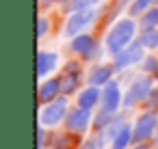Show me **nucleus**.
I'll use <instances>...</instances> for the list:
<instances>
[{
	"label": "nucleus",
	"instance_id": "412c9836",
	"mask_svg": "<svg viewBox=\"0 0 158 149\" xmlns=\"http://www.w3.org/2000/svg\"><path fill=\"white\" fill-rule=\"evenodd\" d=\"M115 115L117 112H110V110H104V108H98L95 110V115H93V132H102L113 119H115Z\"/></svg>",
	"mask_w": 158,
	"mask_h": 149
},
{
	"label": "nucleus",
	"instance_id": "0eeeda50",
	"mask_svg": "<svg viewBox=\"0 0 158 149\" xmlns=\"http://www.w3.org/2000/svg\"><path fill=\"white\" fill-rule=\"evenodd\" d=\"M93 115H95V110H91V108H82V106L69 108V112L63 121V127L82 136L93 127Z\"/></svg>",
	"mask_w": 158,
	"mask_h": 149
},
{
	"label": "nucleus",
	"instance_id": "f8f14e48",
	"mask_svg": "<svg viewBox=\"0 0 158 149\" xmlns=\"http://www.w3.org/2000/svg\"><path fill=\"white\" fill-rule=\"evenodd\" d=\"M117 69L113 63H98L89 69L87 74V84H95V87H104L106 82H110L115 78Z\"/></svg>",
	"mask_w": 158,
	"mask_h": 149
},
{
	"label": "nucleus",
	"instance_id": "2f4dec72",
	"mask_svg": "<svg viewBox=\"0 0 158 149\" xmlns=\"http://www.w3.org/2000/svg\"><path fill=\"white\" fill-rule=\"evenodd\" d=\"M100 149H104V147H100Z\"/></svg>",
	"mask_w": 158,
	"mask_h": 149
},
{
	"label": "nucleus",
	"instance_id": "1a4fd4ad",
	"mask_svg": "<svg viewBox=\"0 0 158 149\" xmlns=\"http://www.w3.org/2000/svg\"><path fill=\"white\" fill-rule=\"evenodd\" d=\"M100 108L110 110V112H119L123 108V91H121V82L119 80H110L102 87V104Z\"/></svg>",
	"mask_w": 158,
	"mask_h": 149
},
{
	"label": "nucleus",
	"instance_id": "5701e85b",
	"mask_svg": "<svg viewBox=\"0 0 158 149\" xmlns=\"http://www.w3.org/2000/svg\"><path fill=\"white\" fill-rule=\"evenodd\" d=\"M139 28H158V5H154L139 18Z\"/></svg>",
	"mask_w": 158,
	"mask_h": 149
},
{
	"label": "nucleus",
	"instance_id": "bb28decb",
	"mask_svg": "<svg viewBox=\"0 0 158 149\" xmlns=\"http://www.w3.org/2000/svg\"><path fill=\"white\" fill-rule=\"evenodd\" d=\"M102 147V140H100V136L93 132L91 136H87V138H82L80 140V145H78V149H100Z\"/></svg>",
	"mask_w": 158,
	"mask_h": 149
},
{
	"label": "nucleus",
	"instance_id": "aec40b11",
	"mask_svg": "<svg viewBox=\"0 0 158 149\" xmlns=\"http://www.w3.org/2000/svg\"><path fill=\"white\" fill-rule=\"evenodd\" d=\"M102 2V0H69V2H65L63 7V13L69 15V13H76V11H85V9H93Z\"/></svg>",
	"mask_w": 158,
	"mask_h": 149
},
{
	"label": "nucleus",
	"instance_id": "393cba45",
	"mask_svg": "<svg viewBox=\"0 0 158 149\" xmlns=\"http://www.w3.org/2000/svg\"><path fill=\"white\" fill-rule=\"evenodd\" d=\"M141 110H154V112H158V87H154L152 91H149V95L143 99V104L139 106Z\"/></svg>",
	"mask_w": 158,
	"mask_h": 149
},
{
	"label": "nucleus",
	"instance_id": "b1692460",
	"mask_svg": "<svg viewBox=\"0 0 158 149\" xmlns=\"http://www.w3.org/2000/svg\"><path fill=\"white\" fill-rule=\"evenodd\" d=\"M52 136H54V130L46 127V125H39L37 127V149H46L52 145Z\"/></svg>",
	"mask_w": 158,
	"mask_h": 149
},
{
	"label": "nucleus",
	"instance_id": "f3484780",
	"mask_svg": "<svg viewBox=\"0 0 158 149\" xmlns=\"http://www.w3.org/2000/svg\"><path fill=\"white\" fill-rule=\"evenodd\" d=\"M136 39L147 52H158V28H141Z\"/></svg>",
	"mask_w": 158,
	"mask_h": 149
},
{
	"label": "nucleus",
	"instance_id": "9b49d317",
	"mask_svg": "<svg viewBox=\"0 0 158 149\" xmlns=\"http://www.w3.org/2000/svg\"><path fill=\"white\" fill-rule=\"evenodd\" d=\"M59 65H61V58L56 52H52V50H39L37 52V78L39 80L52 76L59 69Z\"/></svg>",
	"mask_w": 158,
	"mask_h": 149
},
{
	"label": "nucleus",
	"instance_id": "f257e3e1",
	"mask_svg": "<svg viewBox=\"0 0 158 149\" xmlns=\"http://www.w3.org/2000/svg\"><path fill=\"white\" fill-rule=\"evenodd\" d=\"M139 22L136 18H119L104 35V48L108 56H115L117 52H121L126 46H130L136 37H139Z\"/></svg>",
	"mask_w": 158,
	"mask_h": 149
},
{
	"label": "nucleus",
	"instance_id": "cd10ccee",
	"mask_svg": "<svg viewBox=\"0 0 158 149\" xmlns=\"http://www.w3.org/2000/svg\"><path fill=\"white\" fill-rule=\"evenodd\" d=\"M154 145L152 143H132L130 145V149H152Z\"/></svg>",
	"mask_w": 158,
	"mask_h": 149
},
{
	"label": "nucleus",
	"instance_id": "7ed1b4c3",
	"mask_svg": "<svg viewBox=\"0 0 158 149\" xmlns=\"http://www.w3.org/2000/svg\"><path fill=\"white\" fill-rule=\"evenodd\" d=\"M154 78L147 74H139L132 78V82L128 84V89L123 91V110H132L136 106L143 104V99L149 95V91L154 89Z\"/></svg>",
	"mask_w": 158,
	"mask_h": 149
},
{
	"label": "nucleus",
	"instance_id": "c756f323",
	"mask_svg": "<svg viewBox=\"0 0 158 149\" xmlns=\"http://www.w3.org/2000/svg\"><path fill=\"white\" fill-rule=\"evenodd\" d=\"M52 2H56V5H65V2H69V0H52Z\"/></svg>",
	"mask_w": 158,
	"mask_h": 149
},
{
	"label": "nucleus",
	"instance_id": "f03ea898",
	"mask_svg": "<svg viewBox=\"0 0 158 149\" xmlns=\"http://www.w3.org/2000/svg\"><path fill=\"white\" fill-rule=\"evenodd\" d=\"M69 52L74 54V56H78V58H82L85 63H91V61H98L100 58V54L106 50L104 48V43L100 41V39H95L91 33H80V35H76V37H72V41H69Z\"/></svg>",
	"mask_w": 158,
	"mask_h": 149
},
{
	"label": "nucleus",
	"instance_id": "2eb2a0df",
	"mask_svg": "<svg viewBox=\"0 0 158 149\" xmlns=\"http://www.w3.org/2000/svg\"><path fill=\"white\" fill-rule=\"evenodd\" d=\"M61 89H63V95H76L80 89H82V74H74V71H63L61 76Z\"/></svg>",
	"mask_w": 158,
	"mask_h": 149
},
{
	"label": "nucleus",
	"instance_id": "c85d7f7f",
	"mask_svg": "<svg viewBox=\"0 0 158 149\" xmlns=\"http://www.w3.org/2000/svg\"><path fill=\"white\" fill-rule=\"evenodd\" d=\"M152 145H154V147H158V132H156V136H154V140H152Z\"/></svg>",
	"mask_w": 158,
	"mask_h": 149
},
{
	"label": "nucleus",
	"instance_id": "4468645a",
	"mask_svg": "<svg viewBox=\"0 0 158 149\" xmlns=\"http://www.w3.org/2000/svg\"><path fill=\"white\" fill-rule=\"evenodd\" d=\"M80 140H82L80 134H76V132H72V130H63V132H56V130H54L50 149H78Z\"/></svg>",
	"mask_w": 158,
	"mask_h": 149
},
{
	"label": "nucleus",
	"instance_id": "6e6552de",
	"mask_svg": "<svg viewBox=\"0 0 158 149\" xmlns=\"http://www.w3.org/2000/svg\"><path fill=\"white\" fill-rule=\"evenodd\" d=\"M145 48H143V43L139 41V39H134L130 46H126L121 52H117L115 56H113V65H115V69L117 71H123V69H128V67H134V65H141V61L145 58Z\"/></svg>",
	"mask_w": 158,
	"mask_h": 149
},
{
	"label": "nucleus",
	"instance_id": "423d86ee",
	"mask_svg": "<svg viewBox=\"0 0 158 149\" xmlns=\"http://www.w3.org/2000/svg\"><path fill=\"white\" fill-rule=\"evenodd\" d=\"M100 18V9L93 7V9H85V11H76V13H69L67 20H65V26H63V35L67 39L85 33L89 26H93Z\"/></svg>",
	"mask_w": 158,
	"mask_h": 149
},
{
	"label": "nucleus",
	"instance_id": "a211bd4d",
	"mask_svg": "<svg viewBox=\"0 0 158 149\" xmlns=\"http://www.w3.org/2000/svg\"><path fill=\"white\" fill-rule=\"evenodd\" d=\"M130 145H132V125L126 123V125L115 134V138H113V143H110V149H130Z\"/></svg>",
	"mask_w": 158,
	"mask_h": 149
},
{
	"label": "nucleus",
	"instance_id": "a878e982",
	"mask_svg": "<svg viewBox=\"0 0 158 149\" xmlns=\"http://www.w3.org/2000/svg\"><path fill=\"white\" fill-rule=\"evenodd\" d=\"M50 30H52V20L46 18V15H39V20H37V39L39 41L46 39Z\"/></svg>",
	"mask_w": 158,
	"mask_h": 149
},
{
	"label": "nucleus",
	"instance_id": "ddd939ff",
	"mask_svg": "<svg viewBox=\"0 0 158 149\" xmlns=\"http://www.w3.org/2000/svg\"><path fill=\"white\" fill-rule=\"evenodd\" d=\"M100 104H102V87L87 84V87H82V89L76 93V106L95 110Z\"/></svg>",
	"mask_w": 158,
	"mask_h": 149
},
{
	"label": "nucleus",
	"instance_id": "39448f33",
	"mask_svg": "<svg viewBox=\"0 0 158 149\" xmlns=\"http://www.w3.org/2000/svg\"><path fill=\"white\" fill-rule=\"evenodd\" d=\"M158 132V112L141 110L132 123V143H152Z\"/></svg>",
	"mask_w": 158,
	"mask_h": 149
},
{
	"label": "nucleus",
	"instance_id": "9d476101",
	"mask_svg": "<svg viewBox=\"0 0 158 149\" xmlns=\"http://www.w3.org/2000/svg\"><path fill=\"white\" fill-rule=\"evenodd\" d=\"M59 95H63L61 78H59V76L41 78V82H39V87H37V102H39V106H46V104L54 102Z\"/></svg>",
	"mask_w": 158,
	"mask_h": 149
},
{
	"label": "nucleus",
	"instance_id": "4be33fe9",
	"mask_svg": "<svg viewBox=\"0 0 158 149\" xmlns=\"http://www.w3.org/2000/svg\"><path fill=\"white\" fill-rule=\"evenodd\" d=\"M154 5H158V0H132L128 7V15L130 18H141L147 9H152Z\"/></svg>",
	"mask_w": 158,
	"mask_h": 149
},
{
	"label": "nucleus",
	"instance_id": "20e7f679",
	"mask_svg": "<svg viewBox=\"0 0 158 149\" xmlns=\"http://www.w3.org/2000/svg\"><path fill=\"white\" fill-rule=\"evenodd\" d=\"M67 112H69V95H59L54 102L39 106V125L54 130L56 125H63Z\"/></svg>",
	"mask_w": 158,
	"mask_h": 149
},
{
	"label": "nucleus",
	"instance_id": "dca6fc26",
	"mask_svg": "<svg viewBox=\"0 0 158 149\" xmlns=\"http://www.w3.org/2000/svg\"><path fill=\"white\" fill-rule=\"evenodd\" d=\"M123 125H126V117H123L121 112H117V115H115V119H113V121H110L102 132H95V134L100 136V140H102V147L110 145V143H113V138H115V134H117Z\"/></svg>",
	"mask_w": 158,
	"mask_h": 149
},
{
	"label": "nucleus",
	"instance_id": "7c9ffc66",
	"mask_svg": "<svg viewBox=\"0 0 158 149\" xmlns=\"http://www.w3.org/2000/svg\"><path fill=\"white\" fill-rule=\"evenodd\" d=\"M152 149H158V147H152Z\"/></svg>",
	"mask_w": 158,
	"mask_h": 149
},
{
	"label": "nucleus",
	"instance_id": "6ab92c4d",
	"mask_svg": "<svg viewBox=\"0 0 158 149\" xmlns=\"http://www.w3.org/2000/svg\"><path fill=\"white\" fill-rule=\"evenodd\" d=\"M139 71L152 76L154 80H158V52H149V54H145V58H143L141 65H139Z\"/></svg>",
	"mask_w": 158,
	"mask_h": 149
}]
</instances>
